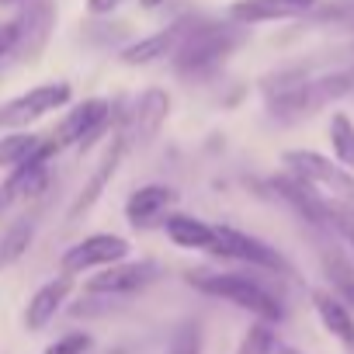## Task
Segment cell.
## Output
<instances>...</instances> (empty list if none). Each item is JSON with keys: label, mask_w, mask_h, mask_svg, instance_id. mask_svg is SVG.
Returning <instances> with one entry per match:
<instances>
[{"label": "cell", "mask_w": 354, "mask_h": 354, "mask_svg": "<svg viewBox=\"0 0 354 354\" xmlns=\"http://www.w3.org/2000/svg\"><path fill=\"white\" fill-rule=\"evenodd\" d=\"M202 347V333L198 326H181L174 333V344H170V354H198Z\"/></svg>", "instance_id": "484cf974"}, {"label": "cell", "mask_w": 354, "mask_h": 354, "mask_svg": "<svg viewBox=\"0 0 354 354\" xmlns=\"http://www.w3.org/2000/svg\"><path fill=\"white\" fill-rule=\"evenodd\" d=\"M73 97V87L66 80H56V84H39L11 101L0 104V129L4 132H21V129H32L39 118L53 115L56 108H66Z\"/></svg>", "instance_id": "5b68a950"}, {"label": "cell", "mask_w": 354, "mask_h": 354, "mask_svg": "<svg viewBox=\"0 0 354 354\" xmlns=\"http://www.w3.org/2000/svg\"><path fill=\"white\" fill-rule=\"evenodd\" d=\"M15 46H18V25L15 21H0V59L15 56Z\"/></svg>", "instance_id": "4316f807"}, {"label": "cell", "mask_w": 354, "mask_h": 354, "mask_svg": "<svg viewBox=\"0 0 354 354\" xmlns=\"http://www.w3.org/2000/svg\"><path fill=\"white\" fill-rule=\"evenodd\" d=\"M216 257L243 261V264H254V268H264V271H288L285 257L271 243H264V240H257L243 230H233V226H216Z\"/></svg>", "instance_id": "9c48e42d"}, {"label": "cell", "mask_w": 354, "mask_h": 354, "mask_svg": "<svg viewBox=\"0 0 354 354\" xmlns=\"http://www.w3.org/2000/svg\"><path fill=\"white\" fill-rule=\"evenodd\" d=\"M288 174H295L299 181H306L313 192H319L330 202H340L354 209V174L344 170L337 160L316 153V149H285L281 153Z\"/></svg>", "instance_id": "277c9868"}, {"label": "cell", "mask_w": 354, "mask_h": 354, "mask_svg": "<svg viewBox=\"0 0 354 354\" xmlns=\"http://www.w3.org/2000/svg\"><path fill=\"white\" fill-rule=\"evenodd\" d=\"M274 354H302V351H299V347H292V344H278V347H274Z\"/></svg>", "instance_id": "f546056e"}, {"label": "cell", "mask_w": 354, "mask_h": 354, "mask_svg": "<svg viewBox=\"0 0 354 354\" xmlns=\"http://www.w3.org/2000/svg\"><path fill=\"white\" fill-rule=\"evenodd\" d=\"M122 156H125V139H118L111 149H108V156L101 160V167L94 170V177H91V181L84 185V192L77 195V202L70 205V219H77L80 212H87L97 198H101V192L108 188V181H111V177H115V170H118V163H122Z\"/></svg>", "instance_id": "d6986e66"}, {"label": "cell", "mask_w": 354, "mask_h": 354, "mask_svg": "<svg viewBox=\"0 0 354 354\" xmlns=\"http://www.w3.org/2000/svg\"><path fill=\"white\" fill-rule=\"evenodd\" d=\"M247 39V28L243 25H223V21H195L188 25L181 46L170 56L174 59V70L177 77L185 80H202V77H212Z\"/></svg>", "instance_id": "7a4b0ae2"}, {"label": "cell", "mask_w": 354, "mask_h": 354, "mask_svg": "<svg viewBox=\"0 0 354 354\" xmlns=\"http://www.w3.org/2000/svg\"><path fill=\"white\" fill-rule=\"evenodd\" d=\"M167 115H170V97H167V91H160V87L142 91L139 101L132 104L129 129H125V142H129V139H142V142L153 139V136L163 129Z\"/></svg>", "instance_id": "4fadbf2b"}, {"label": "cell", "mask_w": 354, "mask_h": 354, "mask_svg": "<svg viewBox=\"0 0 354 354\" xmlns=\"http://www.w3.org/2000/svg\"><path fill=\"white\" fill-rule=\"evenodd\" d=\"M129 257V240L118 236V233H94V236H84L80 243H73L63 257H59V268L63 274H84V271H94V268H111V264H122Z\"/></svg>", "instance_id": "ba28073f"}, {"label": "cell", "mask_w": 354, "mask_h": 354, "mask_svg": "<svg viewBox=\"0 0 354 354\" xmlns=\"http://www.w3.org/2000/svg\"><path fill=\"white\" fill-rule=\"evenodd\" d=\"M313 309H316L319 323L330 330V337L340 340L347 354H354V309H347L330 288L313 292Z\"/></svg>", "instance_id": "9a60e30c"}, {"label": "cell", "mask_w": 354, "mask_h": 354, "mask_svg": "<svg viewBox=\"0 0 354 354\" xmlns=\"http://www.w3.org/2000/svg\"><path fill=\"white\" fill-rule=\"evenodd\" d=\"M285 4H292V8H299V11H309L316 0H285Z\"/></svg>", "instance_id": "f1b7e54d"}, {"label": "cell", "mask_w": 354, "mask_h": 354, "mask_svg": "<svg viewBox=\"0 0 354 354\" xmlns=\"http://www.w3.org/2000/svg\"><path fill=\"white\" fill-rule=\"evenodd\" d=\"M306 11L285 4V0H236L230 4V18L236 25H268V21H288V18H299Z\"/></svg>", "instance_id": "ac0fdd59"}, {"label": "cell", "mask_w": 354, "mask_h": 354, "mask_svg": "<svg viewBox=\"0 0 354 354\" xmlns=\"http://www.w3.org/2000/svg\"><path fill=\"white\" fill-rule=\"evenodd\" d=\"M56 153H59L56 139H46L42 149H39L32 160L18 163V167L8 174V181L0 185V216H4L11 205H18V202L35 198V195L46 192V185H49V160H53Z\"/></svg>", "instance_id": "52a82bcc"}, {"label": "cell", "mask_w": 354, "mask_h": 354, "mask_svg": "<svg viewBox=\"0 0 354 354\" xmlns=\"http://www.w3.org/2000/svg\"><path fill=\"white\" fill-rule=\"evenodd\" d=\"M32 236H35V226L28 219H21V223H15V226H8L4 233H0V268L21 261L32 247Z\"/></svg>", "instance_id": "603a6c76"}, {"label": "cell", "mask_w": 354, "mask_h": 354, "mask_svg": "<svg viewBox=\"0 0 354 354\" xmlns=\"http://www.w3.org/2000/svg\"><path fill=\"white\" fill-rule=\"evenodd\" d=\"M42 142H46V136H35L32 129L0 136V170H15L18 163L32 160L42 149Z\"/></svg>", "instance_id": "44dd1931"}, {"label": "cell", "mask_w": 354, "mask_h": 354, "mask_svg": "<svg viewBox=\"0 0 354 354\" xmlns=\"http://www.w3.org/2000/svg\"><path fill=\"white\" fill-rule=\"evenodd\" d=\"M330 146H333V160L354 174V118L347 111H333L330 118Z\"/></svg>", "instance_id": "7402d4cb"}, {"label": "cell", "mask_w": 354, "mask_h": 354, "mask_svg": "<svg viewBox=\"0 0 354 354\" xmlns=\"http://www.w3.org/2000/svg\"><path fill=\"white\" fill-rule=\"evenodd\" d=\"M87 351H91V333H84V330L63 333L59 340H53L46 347V354H87Z\"/></svg>", "instance_id": "d4e9b609"}, {"label": "cell", "mask_w": 354, "mask_h": 354, "mask_svg": "<svg viewBox=\"0 0 354 354\" xmlns=\"http://www.w3.org/2000/svg\"><path fill=\"white\" fill-rule=\"evenodd\" d=\"M261 91H264V101H268L271 115H278L285 122H295V118L316 115L330 101L351 94L354 84H351V73L347 70L313 73L306 66H288V70H278V73L264 77Z\"/></svg>", "instance_id": "6da1fadb"}, {"label": "cell", "mask_w": 354, "mask_h": 354, "mask_svg": "<svg viewBox=\"0 0 354 354\" xmlns=\"http://www.w3.org/2000/svg\"><path fill=\"white\" fill-rule=\"evenodd\" d=\"M122 4H125V0H87V11H91L94 18H104V15L118 11Z\"/></svg>", "instance_id": "83f0119b"}, {"label": "cell", "mask_w": 354, "mask_h": 354, "mask_svg": "<svg viewBox=\"0 0 354 354\" xmlns=\"http://www.w3.org/2000/svg\"><path fill=\"white\" fill-rule=\"evenodd\" d=\"M160 278V264L156 261H136V264H111L104 268L101 274H91L87 278V292L91 295H132V292H142L146 285H153Z\"/></svg>", "instance_id": "30bf717a"}, {"label": "cell", "mask_w": 354, "mask_h": 354, "mask_svg": "<svg viewBox=\"0 0 354 354\" xmlns=\"http://www.w3.org/2000/svg\"><path fill=\"white\" fill-rule=\"evenodd\" d=\"M188 285L212 295V299H223V302H233L240 309H247L250 316H257L261 323H281L285 319V306L254 278L247 274H223V271H192L188 274Z\"/></svg>", "instance_id": "3957f363"}, {"label": "cell", "mask_w": 354, "mask_h": 354, "mask_svg": "<svg viewBox=\"0 0 354 354\" xmlns=\"http://www.w3.org/2000/svg\"><path fill=\"white\" fill-rule=\"evenodd\" d=\"M70 292H73V278L70 274H59V278L46 281L25 306V326L28 330H46L56 319V313L63 309V302L70 299Z\"/></svg>", "instance_id": "5bb4252c"}, {"label": "cell", "mask_w": 354, "mask_h": 354, "mask_svg": "<svg viewBox=\"0 0 354 354\" xmlns=\"http://www.w3.org/2000/svg\"><path fill=\"white\" fill-rule=\"evenodd\" d=\"M274 347H278V333H274V326L257 319V323L243 333L236 354H274Z\"/></svg>", "instance_id": "cb8c5ba5"}, {"label": "cell", "mask_w": 354, "mask_h": 354, "mask_svg": "<svg viewBox=\"0 0 354 354\" xmlns=\"http://www.w3.org/2000/svg\"><path fill=\"white\" fill-rule=\"evenodd\" d=\"M319 264H323V274H326V281H330V292H333L347 309H354V261H351L340 247H326L323 257H319Z\"/></svg>", "instance_id": "ffe728a7"}, {"label": "cell", "mask_w": 354, "mask_h": 354, "mask_svg": "<svg viewBox=\"0 0 354 354\" xmlns=\"http://www.w3.org/2000/svg\"><path fill=\"white\" fill-rule=\"evenodd\" d=\"M108 125H111V101H104V97H87V101L73 104V108L63 115V122L56 125L53 139H56L59 149H63V146L91 149V146L104 136Z\"/></svg>", "instance_id": "8992f818"}, {"label": "cell", "mask_w": 354, "mask_h": 354, "mask_svg": "<svg viewBox=\"0 0 354 354\" xmlns=\"http://www.w3.org/2000/svg\"><path fill=\"white\" fill-rule=\"evenodd\" d=\"M0 4H15V0H0Z\"/></svg>", "instance_id": "d6a6232c"}, {"label": "cell", "mask_w": 354, "mask_h": 354, "mask_svg": "<svg viewBox=\"0 0 354 354\" xmlns=\"http://www.w3.org/2000/svg\"><path fill=\"white\" fill-rule=\"evenodd\" d=\"M177 202V192L167 185H142L139 192L129 195L125 202V219L132 226H153L160 216H167V209Z\"/></svg>", "instance_id": "2e32d148"}, {"label": "cell", "mask_w": 354, "mask_h": 354, "mask_svg": "<svg viewBox=\"0 0 354 354\" xmlns=\"http://www.w3.org/2000/svg\"><path fill=\"white\" fill-rule=\"evenodd\" d=\"M18 25V46H15V56L18 59H35L49 35H53V25H56V0H32V4L15 18Z\"/></svg>", "instance_id": "8fae6325"}, {"label": "cell", "mask_w": 354, "mask_h": 354, "mask_svg": "<svg viewBox=\"0 0 354 354\" xmlns=\"http://www.w3.org/2000/svg\"><path fill=\"white\" fill-rule=\"evenodd\" d=\"M139 4H142L146 11H153V8H160V4H167V0H139Z\"/></svg>", "instance_id": "4dcf8cb0"}, {"label": "cell", "mask_w": 354, "mask_h": 354, "mask_svg": "<svg viewBox=\"0 0 354 354\" xmlns=\"http://www.w3.org/2000/svg\"><path fill=\"white\" fill-rule=\"evenodd\" d=\"M163 230L170 236L174 247H181V250H209L216 254V226L195 219V216H185V212H174L163 219Z\"/></svg>", "instance_id": "e0dca14e"}, {"label": "cell", "mask_w": 354, "mask_h": 354, "mask_svg": "<svg viewBox=\"0 0 354 354\" xmlns=\"http://www.w3.org/2000/svg\"><path fill=\"white\" fill-rule=\"evenodd\" d=\"M188 25H192V18H181V21H174L170 28L156 32V35H146V39L125 46L122 49V63H129V66H149L156 59L174 56L177 46H181V39H185V32H188Z\"/></svg>", "instance_id": "7c38bea8"}, {"label": "cell", "mask_w": 354, "mask_h": 354, "mask_svg": "<svg viewBox=\"0 0 354 354\" xmlns=\"http://www.w3.org/2000/svg\"><path fill=\"white\" fill-rule=\"evenodd\" d=\"M347 73H351V84H354V66H351V70H347Z\"/></svg>", "instance_id": "1f68e13d"}, {"label": "cell", "mask_w": 354, "mask_h": 354, "mask_svg": "<svg viewBox=\"0 0 354 354\" xmlns=\"http://www.w3.org/2000/svg\"><path fill=\"white\" fill-rule=\"evenodd\" d=\"M347 243H351V247H354V236H351V240H347Z\"/></svg>", "instance_id": "836d02e7"}]
</instances>
